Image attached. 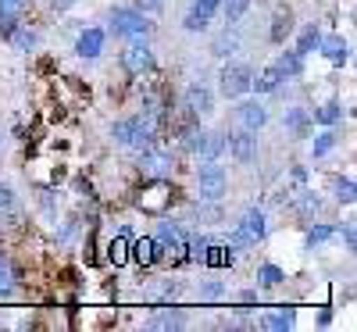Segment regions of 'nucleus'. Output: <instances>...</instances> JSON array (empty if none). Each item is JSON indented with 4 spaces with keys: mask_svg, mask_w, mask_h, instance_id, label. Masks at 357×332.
<instances>
[{
    "mask_svg": "<svg viewBox=\"0 0 357 332\" xmlns=\"http://www.w3.org/2000/svg\"><path fill=\"white\" fill-rule=\"evenodd\" d=\"M236 122H240V129H247V133H261L264 122H268V111L257 100H243L240 107H236Z\"/></svg>",
    "mask_w": 357,
    "mask_h": 332,
    "instance_id": "obj_9",
    "label": "nucleus"
},
{
    "mask_svg": "<svg viewBox=\"0 0 357 332\" xmlns=\"http://www.w3.org/2000/svg\"><path fill=\"white\" fill-rule=\"evenodd\" d=\"M154 136H158V126H154L151 114H136V118H122V122H114V139L122 146L146 150V146H154Z\"/></svg>",
    "mask_w": 357,
    "mask_h": 332,
    "instance_id": "obj_1",
    "label": "nucleus"
},
{
    "mask_svg": "<svg viewBox=\"0 0 357 332\" xmlns=\"http://www.w3.org/2000/svg\"><path fill=\"white\" fill-rule=\"evenodd\" d=\"M8 40H11L18 50H33V47H36V33H29V29H18V25H15V33H11Z\"/></svg>",
    "mask_w": 357,
    "mask_h": 332,
    "instance_id": "obj_34",
    "label": "nucleus"
},
{
    "mask_svg": "<svg viewBox=\"0 0 357 332\" xmlns=\"http://www.w3.org/2000/svg\"><path fill=\"white\" fill-rule=\"evenodd\" d=\"M333 146H336V136H333V133H325V136H318V139H314V158H321V154H329Z\"/></svg>",
    "mask_w": 357,
    "mask_h": 332,
    "instance_id": "obj_37",
    "label": "nucleus"
},
{
    "mask_svg": "<svg viewBox=\"0 0 357 332\" xmlns=\"http://www.w3.org/2000/svg\"><path fill=\"white\" fill-rule=\"evenodd\" d=\"M200 261L211 264V268H222V264H232V250L225 243H207V250H204Z\"/></svg>",
    "mask_w": 357,
    "mask_h": 332,
    "instance_id": "obj_26",
    "label": "nucleus"
},
{
    "mask_svg": "<svg viewBox=\"0 0 357 332\" xmlns=\"http://www.w3.org/2000/svg\"><path fill=\"white\" fill-rule=\"evenodd\" d=\"M333 193H336V200L340 204H354V179H336V183H333Z\"/></svg>",
    "mask_w": 357,
    "mask_h": 332,
    "instance_id": "obj_30",
    "label": "nucleus"
},
{
    "mask_svg": "<svg viewBox=\"0 0 357 332\" xmlns=\"http://www.w3.org/2000/svg\"><path fill=\"white\" fill-rule=\"evenodd\" d=\"M139 172L151 175V179H165V175H172V158L165 150L146 146V150H139Z\"/></svg>",
    "mask_w": 357,
    "mask_h": 332,
    "instance_id": "obj_6",
    "label": "nucleus"
},
{
    "mask_svg": "<svg viewBox=\"0 0 357 332\" xmlns=\"http://www.w3.org/2000/svg\"><path fill=\"white\" fill-rule=\"evenodd\" d=\"M158 243H161V250H186V232L178 229L175 222H161V229H158Z\"/></svg>",
    "mask_w": 357,
    "mask_h": 332,
    "instance_id": "obj_12",
    "label": "nucleus"
},
{
    "mask_svg": "<svg viewBox=\"0 0 357 332\" xmlns=\"http://www.w3.org/2000/svg\"><path fill=\"white\" fill-rule=\"evenodd\" d=\"M250 82H254V72H250L247 65H240V61L225 65V68H222V75H218V89H222V93H225L229 100L250 93Z\"/></svg>",
    "mask_w": 357,
    "mask_h": 332,
    "instance_id": "obj_3",
    "label": "nucleus"
},
{
    "mask_svg": "<svg viewBox=\"0 0 357 332\" xmlns=\"http://www.w3.org/2000/svg\"><path fill=\"white\" fill-rule=\"evenodd\" d=\"M165 8V0H136V11H143V15H158Z\"/></svg>",
    "mask_w": 357,
    "mask_h": 332,
    "instance_id": "obj_39",
    "label": "nucleus"
},
{
    "mask_svg": "<svg viewBox=\"0 0 357 332\" xmlns=\"http://www.w3.org/2000/svg\"><path fill=\"white\" fill-rule=\"evenodd\" d=\"M129 250H132V239L126 236V232H118L114 239H111V247H107V261L118 268V264H126L129 261Z\"/></svg>",
    "mask_w": 357,
    "mask_h": 332,
    "instance_id": "obj_22",
    "label": "nucleus"
},
{
    "mask_svg": "<svg viewBox=\"0 0 357 332\" xmlns=\"http://www.w3.org/2000/svg\"><path fill=\"white\" fill-rule=\"evenodd\" d=\"M286 276H282V268H275V264H261L257 268V282L261 286H279Z\"/></svg>",
    "mask_w": 357,
    "mask_h": 332,
    "instance_id": "obj_28",
    "label": "nucleus"
},
{
    "mask_svg": "<svg viewBox=\"0 0 357 332\" xmlns=\"http://www.w3.org/2000/svg\"><path fill=\"white\" fill-rule=\"evenodd\" d=\"M279 86H282V72H279L275 65H268V68L250 82V89H257V93H275Z\"/></svg>",
    "mask_w": 357,
    "mask_h": 332,
    "instance_id": "obj_21",
    "label": "nucleus"
},
{
    "mask_svg": "<svg viewBox=\"0 0 357 332\" xmlns=\"http://www.w3.org/2000/svg\"><path fill=\"white\" fill-rule=\"evenodd\" d=\"M204 296H222V286H218V282H211V286L204 289Z\"/></svg>",
    "mask_w": 357,
    "mask_h": 332,
    "instance_id": "obj_41",
    "label": "nucleus"
},
{
    "mask_svg": "<svg viewBox=\"0 0 357 332\" xmlns=\"http://www.w3.org/2000/svg\"><path fill=\"white\" fill-rule=\"evenodd\" d=\"M183 104H186V111L197 118V114H211L215 97H211V89H207L204 82H193V86H186V97H183Z\"/></svg>",
    "mask_w": 357,
    "mask_h": 332,
    "instance_id": "obj_8",
    "label": "nucleus"
},
{
    "mask_svg": "<svg viewBox=\"0 0 357 332\" xmlns=\"http://www.w3.org/2000/svg\"><path fill=\"white\" fill-rule=\"evenodd\" d=\"M168 204H172V190H168L165 179H154L151 190L139 197V207H143V211H154V215H158V211H165Z\"/></svg>",
    "mask_w": 357,
    "mask_h": 332,
    "instance_id": "obj_10",
    "label": "nucleus"
},
{
    "mask_svg": "<svg viewBox=\"0 0 357 332\" xmlns=\"http://www.w3.org/2000/svg\"><path fill=\"white\" fill-rule=\"evenodd\" d=\"M240 300H243V304H254V300H257V293H254V289H247V293H240Z\"/></svg>",
    "mask_w": 357,
    "mask_h": 332,
    "instance_id": "obj_42",
    "label": "nucleus"
},
{
    "mask_svg": "<svg viewBox=\"0 0 357 332\" xmlns=\"http://www.w3.org/2000/svg\"><path fill=\"white\" fill-rule=\"evenodd\" d=\"M18 15H22V0H0V22H4V36L15 33Z\"/></svg>",
    "mask_w": 357,
    "mask_h": 332,
    "instance_id": "obj_25",
    "label": "nucleus"
},
{
    "mask_svg": "<svg viewBox=\"0 0 357 332\" xmlns=\"http://www.w3.org/2000/svg\"><path fill=\"white\" fill-rule=\"evenodd\" d=\"M336 236V229H329V225H314L311 232H307V247H321L325 239H333Z\"/></svg>",
    "mask_w": 357,
    "mask_h": 332,
    "instance_id": "obj_36",
    "label": "nucleus"
},
{
    "mask_svg": "<svg viewBox=\"0 0 357 332\" xmlns=\"http://www.w3.org/2000/svg\"><path fill=\"white\" fill-rule=\"evenodd\" d=\"M282 126H286L293 136H307L314 122H311V114H307L304 107H289V111H286V118H282Z\"/></svg>",
    "mask_w": 357,
    "mask_h": 332,
    "instance_id": "obj_19",
    "label": "nucleus"
},
{
    "mask_svg": "<svg viewBox=\"0 0 357 332\" xmlns=\"http://www.w3.org/2000/svg\"><path fill=\"white\" fill-rule=\"evenodd\" d=\"M11 286H15V268H11L4 257H0V296H8Z\"/></svg>",
    "mask_w": 357,
    "mask_h": 332,
    "instance_id": "obj_35",
    "label": "nucleus"
},
{
    "mask_svg": "<svg viewBox=\"0 0 357 332\" xmlns=\"http://www.w3.org/2000/svg\"><path fill=\"white\" fill-rule=\"evenodd\" d=\"M197 190H200V200H207V204L222 200L225 190H229L225 168H222L218 161H204V168H200V175H197Z\"/></svg>",
    "mask_w": 357,
    "mask_h": 332,
    "instance_id": "obj_2",
    "label": "nucleus"
},
{
    "mask_svg": "<svg viewBox=\"0 0 357 332\" xmlns=\"http://www.w3.org/2000/svg\"><path fill=\"white\" fill-rule=\"evenodd\" d=\"M146 329H183V315H178L175 308H158L154 318L146 322Z\"/></svg>",
    "mask_w": 357,
    "mask_h": 332,
    "instance_id": "obj_23",
    "label": "nucleus"
},
{
    "mask_svg": "<svg viewBox=\"0 0 357 332\" xmlns=\"http://www.w3.org/2000/svg\"><path fill=\"white\" fill-rule=\"evenodd\" d=\"M129 257H136V264H143V268H151L161 257V243H158L154 236H143V239H136V243H132Z\"/></svg>",
    "mask_w": 357,
    "mask_h": 332,
    "instance_id": "obj_11",
    "label": "nucleus"
},
{
    "mask_svg": "<svg viewBox=\"0 0 357 332\" xmlns=\"http://www.w3.org/2000/svg\"><path fill=\"white\" fill-rule=\"evenodd\" d=\"M211 15H215V8H207L204 0H197V4L186 11V18H183V25L190 29V33H204L207 25H211Z\"/></svg>",
    "mask_w": 357,
    "mask_h": 332,
    "instance_id": "obj_15",
    "label": "nucleus"
},
{
    "mask_svg": "<svg viewBox=\"0 0 357 332\" xmlns=\"http://www.w3.org/2000/svg\"><path fill=\"white\" fill-rule=\"evenodd\" d=\"M122 68H126L129 75L151 72V68H154V54H151V47H146V43H132V47H126V50H122Z\"/></svg>",
    "mask_w": 357,
    "mask_h": 332,
    "instance_id": "obj_5",
    "label": "nucleus"
},
{
    "mask_svg": "<svg viewBox=\"0 0 357 332\" xmlns=\"http://www.w3.org/2000/svg\"><path fill=\"white\" fill-rule=\"evenodd\" d=\"M111 29H114L118 36H146L151 22H146V15L136 11V8H114V15H111Z\"/></svg>",
    "mask_w": 357,
    "mask_h": 332,
    "instance_id": "obj_4",
    "label": "nucleus"
},
{
    "mask_svg": "<svg viewBox=\"0 0 357 332\" xmlns=\"http://www.w3.org/2000/svg\"><path fill=\"white\" fill-rule=\"evenodd\" d=\"M289 33H293V11H289V8H279V11L272 15V29H268V40H272V43H282Z\"/></svg>",
    "mask_w": 357,
    "mask_h": 332,
    "instance_id": "obj_17",
    "label": "nucleus"
},
{
    "mask_svg": "<svg viewBox=\"0 0 357 332\" xmlns=\"http://www.w3.org/2000/svg\"><path fill=\"white\" fill-rule=\"evenodd\" d=\"M197 218H200L204 225H215V222L222 218V211H218V207H197Z\"/></svg>",
    "mask_w": 357,
    "mask_h": 332,
    "instance_id": "obj_38",
    "label": "nucleus"
},
{
    "mask_svg": "<svg viewBox=\"0 0 357 332\" xmlns=\"http://www.w3.org/2000/svg\"><path fill=\"white\" fill-rule=\"evenodd\" d=\"M11 204H15V193H11L8 186H0V211H8Z\"/></svg>",
    "mask_w": 357,
    "mask_h": 332,
    "instance_id": "obj_40",
    "label": "nucleus"
},
{
    "mask_svg": "<svg viewBox=\"0 0 357 332\" xmlns=\"http://www.w3.org/2000/svg\"><path fill=\"white\" fill-rule=\"evenodd\" d=\"M225 4V22H240L250 8V0H222Z\"/></svg>",
    "mask_w": 357,
    "mask_h": 332,
    "instance_id": "obj_33",
    "label": "nucleus"
},
{
    "mask_svg": "<svg viewBox=\"0 0 357 332\" xmlns=\"http://www.w3.org/2000/svg\"><path fill=\"white\" fill-rule=\"evenodd\" d=\"M318 50L329 57L333 65H347V57H350V43H347L343 36H325V40H318Z\"/></svg>",
    "mask_w": 357,
    "mask_h": 332,
    "instance_id": "obj_13",
    "label": "nucleus"
},
{
    "mask_svg": "<svg viewBox=\"0 0 357 332\" xmlns=\"http://www.w3.org/2000/svg\"><path fill=\"white\" fill-rule=\"evenodd\" d=\"M293 322H296V318H293V311H286V308H282V311H268V318H264L268 329H289Z\"/></svg>",
    "mask_w": 357,
    "mask_h": 332,
    "instance_id": "obj_31",
    "label": "nucleus"
},
{
    "mask_svg": "<svg viewBox=\"0 0 357 332\" xmlns=\"http://www.w3.org/2000/svg\"><path fill=\"white\" fill-rule=\"evenodd\" d=\"M104 50V33L100 29H86V33L75 40V54L79 57H97Z\"/></svg>",
    "mask_w": 357,
    "mask_h": 332,
    "instance_id": "obj_16",
    "label": "nucleus"
},
{
    "mask_svg": "<svg viewBox=\"0 0 357 332\" xmlns=\"http://www.w3.org/2000/svg\"><path fill=\"white\" fill-rule=\"evenodd\" d=\"M225 247H229L232 254H243V250L250 247V236H247L243 229H236V232H229V236H225Z\"/></svg>",
    "mask_w": 357,
    "mask_h": 332,
    "instance_id": "obj_32",
    "label": "nucleus"
},
{
    "mask_svg": "<svg viewBox=\"0 0 357 332\" xmlns=\"http://www.w3.org/2000/svg\"><path fill=\"white\" fill-rule=\"evenodd\" d=\"M225 146L232 150V158L240 161V165H250L257 158V136L247 133V129H240L236 136H225Z\"/></svg>",
    "mask_w": 357,
    "mask_h": 332,
    "instance_id": "obj_7",
    "label": "nucleus"
},
{
    "mask_svg": "<svg viewBox=\"0 0 357 332\" xmlns=\"http://www.w3.org/2000/svg\"><path fill=\"white\" fill-rule=\"evenodd\" d=\"M240 229L250 236V243H257V239H264V232H268V222H264V211H257V207H250L247 215H243V222H240Z\"/></svg>",
    "mask_w": 357,
    "mask_h": 332,
    "instance_id": "obj_18",
    "label": "nucleus"
},
{
    "mask_svg": "<svg viewBox=\"0 0 357 332\" xmlns=\"http://www.w3.org/2000/svg\"><path fill=\"white\" fill-rule=\"evenodd\" d=\"M343 118V104L340 100H325L314 114H311V122H318V126H336Z\"/></svg>",
    "mask_w": 357,
    "mask_h": 332,
    "instance_id": "obj_24",
    "label": "nucleus"
},
{
    "mask_svg": "<svg viewBox=\"0 0 357 332\" xmlns=\"http://www.w3.org/2000/svg\"><path fill=\"white\" fill-rule=\"evenodd\" d=\"M275 68L282 72V79H296L304 72V54H296V50H282L279 54V61H275Z\"/></svg>",
    "mask_w": 357,
    "mask_h": 332,
    "instance_id": "obj_20",
    "label": "nucleus"
},
{
    "mask_svg": "<svg viewBox=\"0 0 357 332\" xmlns=\"http://www.w3.org/2000/svg\"><path fill=\"white\" fill-rule=\"evenodd\" d=\"M318 40H321V33L314 25H307L304 33H301V43H296V54H311V50H318Z\"/></svg>",
    "mask_w": 357,
    "mask_h": 332,
    "instance_id": "obj_29",
    "label": "nucleus"
},
{
    "mask_svg": "<svg viewBox=\"0 0 357 332\" xmlns=\"http://www.w3.org/2000/svg\"><path fill=\"white\" fill-rule=\"evenodd\" d=\"M236 47H240L236 33H222V36H215V43H211V54H218V57H232V54H236Z\"/></svg>",
    "mask_w": 357,
    "mask_h": 332,
    "instance_id": "obj_27",
    "label": "nucleus"
},
{
    "mask_svg": "<svg viewBox=\"0 0 357 332\" xmlns=\"http://www.w3.org/2000/svg\"><path fill=\"white\" fill-rule=\"evenodd\" d=\"M197 154H200L204 161H218V158L225 154V136H222V133H204L200 143H197Z\"/></svg>",
    "mask_w": 357,
    "mask_h": 332,
    "instance_id": "obj_14",
    "label": "nucleus"
}]
</instances>
